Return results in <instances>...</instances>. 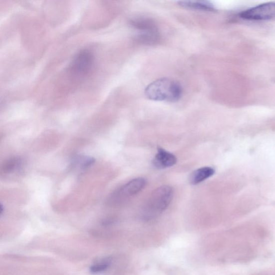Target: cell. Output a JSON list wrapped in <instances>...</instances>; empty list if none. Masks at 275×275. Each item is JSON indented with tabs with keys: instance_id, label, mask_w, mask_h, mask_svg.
I'll list each match as a JSON object with an SVG mask.
<instances>
[{
	"instance_id": "cell-1",
	"label": "cell",
	"mask_w": 275,
	"mask_h": 275,
	"mask_svg": "<svg viewBox=\"0 0 275 275\" xmlns=\"http://www.w3.org/2000/svg\"><path fill=\"white\" fill-rule=\"evenodd\" d=\"M145 94L150 100L175 102L180 99L182 88L178 82L164 77L148 85Z\"/></svg>"
},
{
	"instance_id": "cell-2",
	"label": "cell",
	"mask_w": 275,
	"mask_h": 275,
	"mask_svg": "<svg viewBox=\"0 0 275 275\" xmlns=\"http://www.w3.org/2000/svg\"><path fill=\"white\" fill-rule=\"evenodd\" d=\"M173 195L171 187L163 186L154 191L142 210L143 219L150 220L159 216L170 204Z\"/></svg>"
},
{
	"instance_id": "cell-3",
	"label": "cell",
	"mask_w": 275,
	"mask_h": 275,
	"mask_svg": "<svg viewBox=\"0 0 275 275\" xmlns=\"http://www.w3.org/2000/svg\"><path fill=\"white\" fill-rule=\"evenodd\" d=\"M130 25L135 32V39L138 43L154 45L159 43L160 35L158 28L153 20L146 17L132 19Z\"/></svg>"
},
{
	"instance_id": "cell-4",
	"label": "cell",
	"mask_w": 275,
	"mask_h": 275,
	"mask_svg": "<svg viewBox=\"0 0 275 275\" xmlns=\"http://www.w3.org/2000/svg\"><path fill=\"white\" fill-rule=\"evenodd\" d=\"M146 185V181L144 178H136L130 181L113 193L109 200V204L112 206L119 205L142 191Z\"/></svg>"
},
{
	"instance_id": "cell-5",
	"label": "cell",
	"mask_w": 275,
	"mask_h": 275,
	"mask_svg": "<svg viewBox=\"0 0 275 275\" xmlns=\"http://www.w3.org/2000/svg\"><path fill=\"white\" fill-rule=\"evenodd\" d=\"M94 56L92 52L83 50L76 54L69 66L70 72L78 76L87 74L92 67Z\"/></svg>"
},
{
	"instance_id": "cell-6",
	"label": "cell",
	"mask_w": 275,
	"mask_h": 275,
	"mask_svg": "<svg viewBox=\"0 0 275 275\" xmlns=\"http://www.w3.org/2000/svg\"><path fill=\"white\" fill-rule=\"evenodd\" d=\"M243 18L249 20H266L275 17V2H269L246 10L240 15Z\"/></svg>"
},
{
	"instance_id": "cell-7",
	"label": "cell",
	"mask_w": 275,
	"mask_h": 275,
	"mask_svg": "<svg viewBox=\"0 0 275 275\" xmlns=\"http://www.w3.org/2000/svg\"><path fill=\"white\" fill-rule=\"evenodd\" d=\"M176 162L177 159L174 155L162 148H159L156 156L153 161V164L158 169H164L174 166Z\"/></svg>"
},
{
	"instance_id": "cell-8",
	"label": "cell",
	"mask_w": 275,
	"mask_h": 275,
	"mask_svg": "<svg viewBox=\"0 0 275 275\" xmlns=\"http://www.w3.org/2000/svg\"><path fill=\"white\" fill-rule=\"evenodd\" d=\"M182 8L200 11H215L214 5L207 1H185L178 2Z\"/></svg>"
},
{
	"instance_id": "cell-9",
	"label": "cell",
	"mask_w": 275,
	"mask_h": 275,
	"mask_svg": "<svg viewBox=\"0 0 275 275\" xmlns=\"http://www.w3.org/2000/svg\"><path fill=\"white\" fill-rule=\"evenodd\" d=\"M215 173V169L209 167L197 169L190 175V182L192 185L199 184V183L210 178Z\"/></svg>"
},
{
	"instance_id": "cell-10",
	"label": "cell",
	"mask_w": 275,
	"mask_h": 275,
	"mask_svg": "<svg viewBox=\"0 0 275 275\" xmlns=\"http://www.w3.org/2000/svg\"><path fill=\"white\" fill-rule=\"evenodd\" d=\"M111 262L112 260L110 257L98 259L90 266L89 271L92 274H101L109 269Z\"/></svg>"
},
{
	"instance_id": "cell-11",
	"label": "cell",
	"mask_w": 275,
	"mask_h": 275,
	"mask_svg": "<svg viewBox=\"0 0 275 275\" xmlns=\"http://www.w3.org/2000/svg\"><path fill=\"white\" fill-rule=\"evenodd\" d=\"M22 159L19 157L11 158L4 162L2 166V171L6 174L16 172L22 167Z\"/></svg>"
},
{
	"instance_id": "cell-12",
	"label": "cell",
	"mask_w": 275,
	"mask_h": 275,
	"mask_svg": "<svg viewBox=\"0 0 275 275\" xmlns=\"http://www.w3.org/2000/svg\"><path fill=\"white\" fill-rule=\"evenodd\" d=\"M95 162V159L93 158L77 156L72 160L70 166L72 168H78L80 171H84L93 165Z\"/></svg>"
},
{
	"instance_id": "cell-13",
	"label": "cell",
	"mask_w": 275,
	"mask_h": 275,
	"mask_svg": "<svg viewBox=\"0 0 275 275\" xmlns=\"http://www.w3.org/2000/svg\"><path fill=\"white\" fill-rule=\"evenodd\" d=\"M4 207L2 204H1V207H0V215L2 216L3 213Z\"/></svg>"
}]
</instances>
